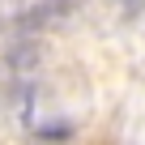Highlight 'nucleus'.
I'll return each mask as SVG.
<instances>
[]
</instances>
